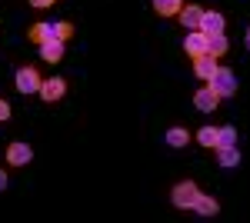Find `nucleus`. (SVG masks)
Here are the masks:
<instances>
[{
	"instance_id": "obj_15",
	"label": "nucleus",
	"mask_w": 250,
	"mask_h": 223,
	"mask_svg": "<svg viewBox=\"0 0 250 223\" xmlns=\"http://www.w3.org/2000/svg\"><path fill=\"white\" fill-rule=\"evenodd\" d=\"M180 7H184V0H154V10L160 17H177Z\"/></svg>"
},
{
	"instance_id": "obj_8",
	"label": "nucleus",
	"mask_w": 250,
	"mask_h": 223,
	"mask_svg": "<svg viewBox=\"0 0 250 223\" xmlns=\"http://www.w3.org/2000/svg\"><path fill=\"white\" fill-rule=\"evenodd\" d=\"M177 17H180V23H184L187 30H200L204 10H200V7H193V3H187V7H180V10H177Z\"/></svg>"
},
{
	"instance_id": "obj_24",
	"label": "nucleus",
	"mask_w": 250,
	"mask_h": 223,
	"mask_svg": "<svg viewBox=\"0 0 250 223\" xmlns=\"http://www.w3.org/2000/svg\"><path fill=\"white\" fill-rule=\"evenodd\" d=\"M247 47H250V30H247Z\"/></svg>"
},
{
	"instance_id": "obj_23",
	"label": "nucleus",
	"mask_w": 250,
	"mask_h": 223,
	"mask_svg": "<svg viewBox=\"0 0 250 223\" xmlns=\"http://www.w3.org/2000/svg\"><path fill=\"white\" fill-rule=\"evenodd\" d=\"M3 190H7V173L0 170V193H3Z\"/></svg>"
},
{
	"instance_id": "obj_11",
	"label": "nucleus",
	"mask_w": 250,
	"mask_h": 223,
	"mask_svg": "<svg viewBox=\"0 0 250 223\" xmlns=\"http://www.w3.org/2000/svg\"><path fill=\"white\" fill-rule=\"evenodd\" d=\"M40 57H43L47 63H57L60 57H63V40H57V37L43 40V43H40Z\"/></svg>"
},
{
	"instance_id": "obj_1",
	"label": "nucleus",
	"mask_w": 250,
	"mask_h": 223,
	"mask_svg": "<svg viewBox=\"0 0 250 223\" xmlns=\"http://www.w3.org/2000/svg\"><path fill=\"white\" fill-rule=\"evenodd\" d=\"M207 83H210L213 90L220 93V100H224V97H233V93H237V77H233L230 70H227V67H217V74H213L210 80H207Z\"/></svg>"
},
{
	"instance_id": "obj_4",
	"label": "nucleus",
	"mask_w": 250,
	"mask_h": 223,
	"mask_svg": "<svg viewBox=\"0 0 250 223\" xmlns=\"http://www.w3.org/2000/svg\"><path fill=\"white\" fill-rule=\"evenodd\" d=\"M37 93L47 100V103H57L60 97L67 93V83H63L60 77H50V80H40V90H37Z\"/></svg>"
},
{
	"instance_id": "obj_21",
	"label": "nucleus",
	"mask_w": 250,
	"mask_h": 223,
	"mask_svg": "<svg viewBox=\"0 0 250 223\" xmlns=\"http://www.w3.org/2000/svg\"><path fill=\"white\" fill-rule=\"evenodd\" d=\"M10 117V107H7V100H0V120H7Z\"/></svg>"
},
{
	"instance_id": "obj_9",
	"label": "nucleus",
	"mask_w": 250,
	"mask_h": 223,
	"mask_svg": "<svg viewBox=\"0 0 250 223\" xmlns=\"http://www.w3.org/2000/svg\"><path fill=\"white\" fill-rule=\"evenodd\" d=\"M217 67H220V63H217V57H210V54H204V57L193 60V74L200 77V80H210V77L217 74Z\"/></svg>"
},
{
	"instance_id": "obj_5",
	"label": "nucleus",
	"mask_w": 250,
	"mask_h": 223,
	"mask_svg": "<svg viewBox=\"0 0 250 223\" xmlns=\"http://www.w3.org/2000/svg\"><path fill=\"white\" fill-rule=\"evenodd\" d=\"M17 90L20 93H37L40 90V74L34 67H20L17 70Z\"/></svg>"
},
{
	"instance_id": "obj_12",
	"label": "nucleus",
	"mask_w": 250,
	"mask_h": 223,
	"mask_svg": "<svg viewBox=\"0 0 250 223\" xmlns=\"http://www.w3.org/2000/svg\"><path fill=\"white\" fill-rule=\"evenodd\" d=\"M190 210H197L200 217H217V210H220V206H217V200H213V197H204V193H197V200H193Z\"/></svg>"
},
{
	"instance_id": "obj_19",
	"label": "nucleus",
	"mask_w": 250,
	"mask_h": 223,
	"mask_svg": "<svg viewBox=\"0 0 250 223\" xmlns=\"http://www.w3.org/2000/svg\"><path fill=\"white\" fill-rule=\"evenodd\" d=\"M197 143H200V147H217V127H200Z\"/></svg>"
},
{
	"instance_id": "obj_2",
	"label": "nucleus",
	"mask_w": 250,
	"mask_h": 223,
	"mask_svg": "<svg viewBox=\"0 0 250 223\" xmlns=\"http://www.w3.org/2000/svg\"><path fill=\"white\" fill-rule=\"evenodd\" d=\"M197 193H200V190H197V183H193V180H184V183H177V186H173L170 200H173L177 206H180V210H190L193 200H197Z\"/></svg>"
},
{
	"instance_id": "obj_18",
	"label": "nucleus",
	"mask_w": 250,
	"mask_h": 223,
	"mask_svg": "<svg viewBox=\"0 0 250 223\" xmlns=\"http://www.w3.org/2000/svg\"><path fill=\"white\" fill-rule=\"evenodd\" d=\"M220 167H237L240 163V153H237V147H220Z\"/></svg>"
},
{
	"instance_id": "obj_14",
	"label": "nucleus",
	"mask_w": 250,
	"mask_h": 223,
	"mask_svg": "<svg viewBox=\"0 0 250 223\" xmlns=\"http://www.w3.org/2000/svg\"><path fill=\"white\" fill-rule=\"evenodd\" d=\"M227 47H230V43H227V37H224V34H213V37L207 40V54H210V57H217V60H220V57L227 54Z\"/></svg>"
},
{
	"instance_id": "obj_20",
	"label": "nucleus",
	"mask_w": 250,
	"mask_h": 223,
	"mask_svg": "<svg viewBox=\"0 0 250 223\" xmlns=\"http://www.w3.org/2000/svg\"><path fill=\"white\" fill-rule=\"evenodd\" d=\"M70 34H74V27H70L67 20H60V23H54V37H57V40H67Z\"/></svg>"
},
{
	"instance_id": "obj_16",
	"label": "nucleus",
	"mask_w": 250,
	"mask_h": 223,
	"mask_svg": "<svg viewBox=\"0 0 250 223\" xmlns=\"http://www.w3.org/2000/svg\"><path fill=\"white\" fill-rule=\"evenodd\" d=\"M187 143H190V133L184 127H170L167 130V147H187Z\"/></svg>"
},
{
	"instance_id": "obj_3",
	"label": "nucleus",
	"mask_w": 250,
	"mask_h": 223,
	"mask_svg": "<svg viewBox=\"0 0 250 223\" xmlns=\"http://www.w3.org/2000/svg\"><path fill=\"white\" fill-rule=\"evenodd\" d=\"M207 34H204V30H190V34H187V40H184V50H187V57H190V60H197V57H204L207 54Z\"/></svg>"
},
{
	"instance_id": "obj_10",
	"label": "nucleus",
	"mask_w": 250,
	"mask_h": 223,
	"mask_svg": "<svg viewBox=\"0 0 250 223\" xmlns=\"http://www.w3.org/2000/svg\"><path fill=\"white\" fill-rule=\"evenodd\" d=\"M200 30H204L207 37H213V34H224V14H217V10H204Z\"/></svg>"
},
{
	"instance_id": "obj_7",
	"label": "nucleus",
	"mask_w": 250,
	"mask_h": 223,
	"mask_svg": "<svg viewBox=\"0 0 250 223\" xmlns=\"http://www.w3.org/2000/svg\"><path fill=\"white\" fill-rule=\"evenodd\" d=\"M7 160H10L14 167H27V163L34 160V150L27 147V143H10V147H7Z\"/></svg>"
},
{
	"instance_id": "obj_22",
	"label": "nucleus",
	"mask_w": 250,
	"mask_h": 223,
	"mask_svg": "<svg viewBox=\"0 0 250 223\" xmlns=\"http://www.w3.org/2000/svg\"><path fill=\"white\" fill-rule=\"evenodd\" d=\"M30 3H34V7H40V10H43V7H50V3H54V0H30Z\"/></svg>"
},
{
	"instance_id": "obj_13",
	"label": "nucleus",
	"mask_w": 250,
	"mask_h": 223,
	"mask_svg": "<svg viewBox=\"0 0 250 223\" xmlns=\"http://www.w3.org/2000/svg\"><path fill=\"white\" fill-rule=\"evenodd\" d=\"M27 37L34 40V43H43V40L54 37V20H43V23H37V27H30V34Z\"/></svg>"
},
{
	"instance_id": "obj_17",
	"label": "nucleus",
	"mask_w": 250,
	"mask_h": 223,
	"mask_svg": "<svg viewBox=\"0 0 250 223\" xmlns=\"http://www.w3.org/2000/svg\"><path fill=\"white\" fill-rule=\"evenodd\" d=\"M220 147H237V130L233 127H217V150Z\"/></svg>"
},
{
	"instance_id": "obj_6",
	"label": "nucleus",
	"mask_w": 250,
	"mask_h": 223,
	"mask_svg": "<svg viewBox=\"0 0 250 223\" xmlns=\"http://www.w3.org/2000/svg\"><path fill=\"white\" fill-rule=\"evenodd\" d=\"M193 103H197V110H204V113H210L220 107V93L213 90L210 83L204 87V90H197V97H193Z\"/></svg>"
}]
</instances>
